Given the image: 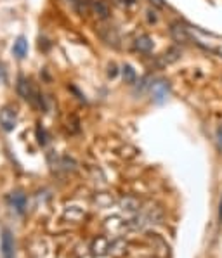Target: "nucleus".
Listing matches in <instances>:
<instances>
[{"label": "nucleus", "mask_w": 222, "mask_h": 258, "mask_svg": "<svg viewBox=\"0 0 222 258\" xmlns=\"http://www.w3.org/2000/svg\"><path fill=\"white\" fill-rule=\"evenodd\" d=\"M125 249H127V241L122 239V237H117V239L109 243V253L113 256H122L125 253Z\"/></svg>", "instance_id": "obj_15"}, {"label": "nucleus", "mask_w": 222, "mask_h": 258, "mask_svg": "<svg viewBox=\"0 0 222 258\" xmlns=\"http://www.w3.org/2000/svg\"><path fill=\"white\" fill-rule=\"evenodd\" d=\"M149 4H151L153 7H156V9H165L166 7L165 0H149Z\"/></svg>", "instance_id": "obj_21"}, {"label": "nucleus", "mask_w": 222, "mask_h": 258, "mask_svg": "<svg viewBox=\"0 0 222 258\" xmlns=\"http://www.w3.org/2000/svg\"><path fill=\"white\" fill-rule=\"evenodd\" d=\"M104 229L109 234H122L127 229V220H122L120 217H109L104 220Z\"/></svg>", "instance_id": "obj_6"}, {"label": "nucleus", "mask_w": 222, "mask_h": 258, "mask_svg": "<svg viewBox=\"0 0 222 258\" xmlns=\"http://www.w3.org/2000/svg\"><path fill=\"white\" fill-rule=\"evenodd\" d=\"M115 75H117V66L115 64H109V71H108V77H111L113 78Z\"/></svg>", "instance_id": "obj_23"}, {"label": "nucleus", "mask_w": 222, "mask_h": 258, "mask_svg": "<svg viewBox=\"0 0 222 258\" xmlns=\"http://www.w3.org/2000/svg\"><path fill=\"white\" fill-rule=\"evenodd\" d=\"M219 220H220V224H222V200H220V206H219Z\"/></svg>", "instance_id": "obj_25"}, {"label": "nucleus", "mask_w": 222, "mask_h": 258, "mask_svg": "<svg viewBox=\"0 0 222 258\" xmlns=\"http://www.w3.org/2000/svg\"><path fill=\"white\" fill-rule=\"evenodd\" d=\"M90 4V13H94L99 19H108L109 9L104 2H99V0H89Z\"/></svg>", "instance_id": "obj_13"}, {"label": "nucleus", "mask_w": 222, "mask_h": 258, "mask_svg": "<svg viewBox=\"0 0 222 258\" xmlns=\"http://www.w3.org/2000/svg\"><path fill=\"white\" fill-rule=\"evenodd\" d=\"M63 220L71 222V224H80L82 220H85V212H83L80 206H70L63 213Z\"/></svg>", "instance_id": "obj_8"}, {"label": "nucleus", "mask_w": 222, "mask_h": 258, "mask_svg": "<svg viewBox=\"0 0 222 258\" xmlns=\"http://www.w3.org/2000/svg\"><path fill=\"white\" fill-rule=\"evenodd\" d=\"M120 208L124 210L125 213H129L130 217H134L139 210H141V203H139L137 198L125 196V198H122V200H120Z\"/></svg>", "instance_id": "obj_9"}, {"label": "nucleus", "mask_w": 222, "mask_h": 258, "mask_svg": "<svg viewBox=\"0 0 222 258\" xmlns=\"http://www.w3.org/2000/svg\"><path fill=\"white\" fill-rule=\"evenodd\" d=\"M217 146H219V149H222V125L217 130Z\"/></svg>", "instance_id": "obj_22"}, {"label": "nucleus", "mask_w": 222, "mask_h": 258, "mask_svg": "<svg viewBox=\"0 0 222 258\" xmlns=\"http://www.w3.org/2000/svg\"><path fill=\"white\" fill-rule=\"evenodd\" d=\"M149 90H151L153 101L158 102V104H161V102H165L166 97H169L170 85H169V82H165V80H158L149 85Z\"/></svg>", "instance_id": "obj_3"}, {"label": "nucleus", "mask_w": 222, "mask_h": 258, "mask_svg": "<svg viewBox=\"0 0 222 258\" xmlns=\"http://www.w3.org/2000/svg\"><path fill=\"white\" fill-rule=\"evenodd\" d=\"M181 59V50L177 49V47H174V49H169L166 52L160 57V64L161 66H169V64H174V62H177Z\"/></svg>", "instance_id": "obj_14"}, {"label": "nucleus", "mask_w": 222, "mask_h": 258, "mask_svg": "<svg viewBox=\"0 0 222 258\" xmlns=\"http://www.w3.org/2000/svg\"><path fill=\"white\" fill-rule=\"evenodd\" d=\"M148 241L151 243L153 246V249H154V253H156L160 258H165V255L169 253V246H166V243L163 239H161L158 234H149L148 236Z\"/></svg>", "instance_id": "obj_10"}, {"label": "nucleus", "mask_w": 222, "mask_h": 258, "mask_svg": "<svg viewBox=\"0 0 222 258\" xmlns=\"http://www.w3.org/2000/svg\"><path fill=\"white\" fill-rule=\"evenodd\" d=\"M90 253H92L94 256H104L109 253V241L106 239L104 236H99L96 239L92 241V244H90Z\"/></svg>", "instance_id": "obj_5"}, {"label": "nucleus", "mask_w": 222, "mask_h": 258, "mask_svg": "<svg viewBox=\"0 0 222 258\" xmlns=\"http://www.w3.org/2000/svg\"><path fill=\"white\" fill-rule=\"evenodd\" d=\"M99 37L102 38L106 43H109V45H118V40H120V37H118L117 30H115L113 26H101L99 28Z\"/></svg>", "instance_id": "obj_11"}, {"label": "nucleus", "mask_w": 222, "mask_h": 258, "mask_svg": "<svg viewBox=\"0 0 222 258\" xmlns=\"http://www.w3.org/2000/svg\"><path fill=\"white\" fill-rule=\"evenodd\" d=\"M13 52H14L16 57H19V59L25 57L26 52H28V42H26V38H25V37H19L18 40L14 42Z\"/></svg>", "instance_id": "obj_17"}, {"label": "nucleus", "mask_w": 222, "mask_h": 258, "mask_svg": "<svg viewBox=\"0 0 222 258\" xmlns=\"http://www.w3.org/2000/svg\"><path fill=\"white\" fill-rule=\"evenodd\" d=\"M134 47H136V50H139V52L149 54L153 50L151 37H148V35H139V37L136 38V42H134Z\"/></svg>", "instance_id": "obj_12"}, {"label": "nucleus", "mask_w": 222, "mask_h": 258, "mask_svg": "<svg viewBox=\"0 0 222 258\" xmlns=\"http://www.w3.org/2000/svg\"><path fill=\"white\" fill-rule=\"evenodd\" d=\"M18 123V111L13 106H6L0 109V128L6 132H13Z\"/></svg>", "instance_id": "obj_2"}, {"label": "nucleus", "mask_w": 222, "mask_h": 258, "mask_svg": "<svg viewBox=\"0 0 222 258\" xmlns=\"http://www.w3.org/2000/svg\"><path fill=\"white\" fill-rule=\"evenodd\" d=\"M0 248H2L4 258H14V239H13V234L7 231V229L2 232V243H0Z\"/></svg>", "instance_id": "obj_7"}, {"label": "nucleus", "mask_w": 222, "mask_h": 258, "mask_svg": "<svg viewBox=\"0 0 222 258\" xmlns=\"http://www.w3.org/2000/svg\"><path fill=\"white\" fill-rule=\"evenodd\" d=\"M37 137H38V142H40L42 146L47 144V134H45V130L42 128V125L37 126Z\"/></svg>", "instance_id": "obj_20"}, {"label": "nucleus", "mask_w": 222, "mask_h": 258, "mask_svg": "<svg viewBox=\"0 0 222 258\" xmlns=\"http://www.w3.org/2000/svg\"><path fill=\"white\" fill-rule=\"evenodd\" d=\"M163 220V210L156 203H146L130 220H127V229L129 231H137V229H146L149 225L160 224Z\"/></svg>", "instance_id": "obj_1"}, {"label": "nucleus", "mask_w": 222, "mask_h": 258, "mask_svg": "<svg viewBox=\"0 0 222 258\" xmlns=\"http://www.w3.org/2000/svg\"><path fill=\"white\" fill-rule=\"evenodd\" d=\"M9 201H11V205H13L19 213L25 212V208H26V196H25V194H21V192H13V194L9 196Z\"/></svg>", "instance_id": "obj_16"}, {"label": "nucleus", "mask_w": 222, "mask_h": 258, "mask_svg": "<svg viewBox=\"0 0 222 258\" xmlns=\"http://www.w3.org/2000/svg\"><path fill=\"white\" fill-rule=\"evenodd\" d=\"M170 35H172L174 40L179 42V43H186V42L191 40V31H189V28L179 21L170 25Z\"/></svg>", "instance_id": "obj_4"}, {"label": "nucleus", "mask_w": 222, "mask_h": 258, "mask_svg": "<svg viewBox=\"0 0 222 258\" xmlns=\"http://www.w3.org/2000/svg\"><path fill=\"white\" fill-rule=\"evenodd\" d=\"M4 75H6V70H4V66L0 64V82H4Z\"/></svg>", "instance_id": "obj_24"}, {"label": "nucleus", "mask_w": 222, "mask_h": 258, "mask_svg": "<svg viewBox=\"0 0 222 258\" xmlns=\"http://www.w3.org/2000/svg\"><path fill=\"white\" fill-rule=\"evenodd\" d=\"M137 0H111V4H115L117 7H122V9H130L132 6H136Z\"/></svg>", "instance_id": "obj_19"}, {"label": "nucleus", "mask_w": 222, "mask_h": 258, "mask_svg": "<svg viewBox=\"0 0 222 258\" xmlns=\"http://www.w3.org/2000/svg\"><path fill=\"white\" fill-rule=\"evenodd\" d=\"M122 75H124V80L125 83H129V85H132V83H136V71L130 64H125L124 70H122Z\"/></svg>", "instance_id": "obj_18"}]
</instances>
